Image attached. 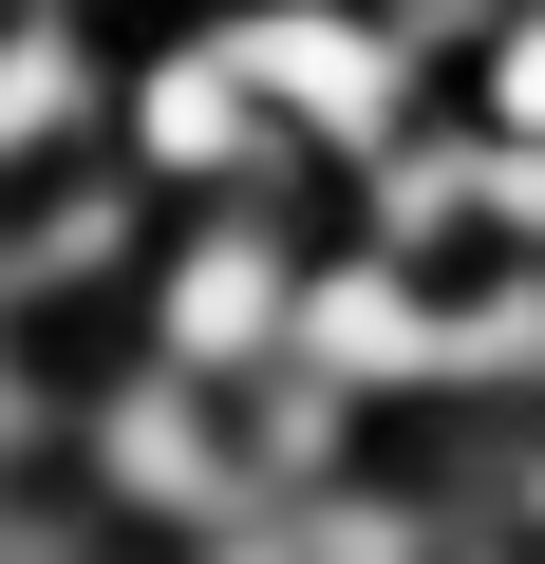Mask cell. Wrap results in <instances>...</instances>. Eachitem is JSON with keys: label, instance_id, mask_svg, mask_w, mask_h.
Instances as JSON below:
<instances>
[{"label": "cell", "instance_id": "cell-5", "mask_svg": "<svg viewBox=\"0 0 545 564\" xmlns=\"http://www.w3.org/2000/svg\"><path fill=\"white\" fill-rule=\"evenodd\" d=\"M57 95H76V57H57V39H0V132H39Z\"/></svg>", "mask_w": 545, "mask_h": 564}, {"label": "cell", "instance_id": "cell-2", "mask_svg": "<svg viewBox=\"0 0 545 564\" xmlns=\"http://www.w3.org/2000/svg\"><path fill=\"white\" fill-rule=\"evenodd\" d=\"M263 321H283V263H263V245H207V263L170 282V358H244Z\"/></svg>", "mask_w": 545, "mask_h": 564}, {"label": "cell", "instance_id": "cell-4", "mask_svg": "<svg viewBox=\"0 0 545 564\" xmlns=\"http://www.w3.org/2000/svg\"><path fill=\"white\" fill-rule=\"evenodd\" d=\"M226 95H244V39H226V57H188V76H151V151H188V170H207V151H226Z\"/></svg>", "mask_w": 545, "mask_h": 564}, {"label": "cell", "instance_id": "cell-6", "mask_svg": "<svg viewBox=\"0 0 545 564\" xmlns=\"http://www.w3.org/2000/svg\"><path fill=\"white\" fill-rule=\"evenodd\" d=\"M489 113H508V132H545V20L508 39V76H489Z\"/></svg>", "mask_w": 545, "mask_h": 564}, {"label": "cell", "instance_id": "cell-3", "mask_svg": "<svg viewBox=\"0 0 545 564\" xmlns=\"http://www.w3.org/2000/svg\"><path fill=\"white\" fill-rule=\"evenodd\" d=\"M320 358L339 377H433V321L395 302V282H339V302H320Z\"/></svg>", "mask_w": 545, "mask_h": 564}, {"label": "cell", "instance_id": "cell-1", "mask_svg": "<svg viewBox=\"0 0 545 564\" xmlns=\"http://www.w3.org/2000/svg\"><path fill=\"white\" fill-rule=\"evenodd\" d=\"M244 76L283 95V113H320V132H377V113H395V76H377V39H358V20H263V39H244Z\"/></svg>", "mask_w": 545, "mask_h": 564}]
</instances>
